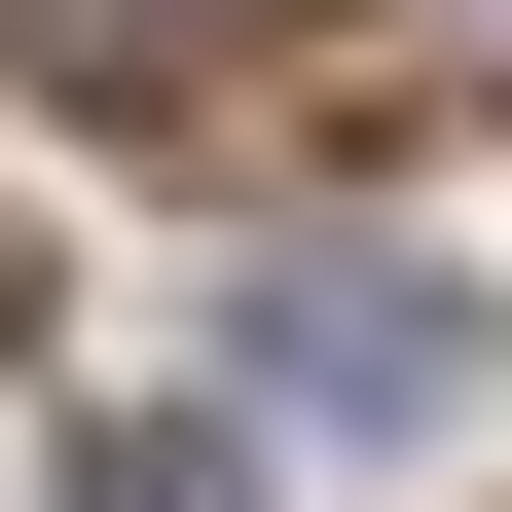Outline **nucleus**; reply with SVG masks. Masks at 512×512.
Returning a JSON list of instances; mask_svg holds the SVG:
<instances>
[{
    "instance_id": "1",
    "label": "nucleus",
    "mask_w": 512,
    "mask_h": 512,
    "mask_svg": "<svg viewBox=\"0 0 512 512\" xmlns=\"http://www.w3.org/2000/svg\"><path fill=\"white\" fill-rule=\"evenodd\" d=\"M256 403L293 439H476V256H403V220L256 256Z\"/></svg>"
},
{
    "instance_id": "2",
    "label": "nucleus",
    "mask_w": 512,
    "mask_h": 512,
    "mask_svg": "<svg viewBox=\"0 0 512 512\" xmlns=\"http://www.w3.org/2000/svg\"><path fill=\"white\" fill-rule=\"evenodd\" d=\"M37 74H74V110H183V74H220V0H37Z\"/></svg>"
},
{
    "instance_id": "3",
    "label": "nucleus",
    "mask_w": 512,
    "mask_h": 512,
    "mask_svg": "<svg viewBox=\"0 0 512 512\" xmlns=\"http://www.w3.org/2000/svg\"><path fill=\"white\" fill-rule=\"evenodd\" d=\"M74 512H256V476H220V439H74Z\"/></svg>"
}]
</instances>
